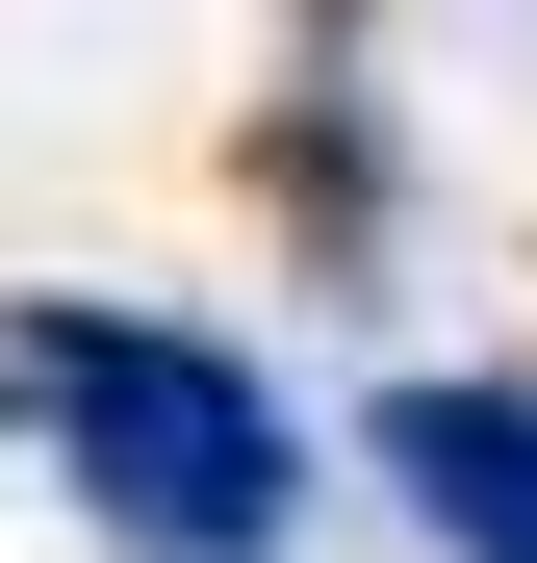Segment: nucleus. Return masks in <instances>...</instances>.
Masks as SVG:
<instances>
[{
    "mask_svg": "<svg viewBox=\"0 0 537 563\" xmlns=\"http://www.w3.org/2000/svg\"><path fill=\"white\" fill-rule=\"evenodd\" d=\"M0 410L52 435V487L128 563H282L307 538V410L231 333H179V308H26L0 333Z\"/></svg>",
    "mask_w": 537,
    "mask_h": 563,
    "instance_id": "f257e3e1",
    "label": "nucleus"
},
{
    "mask_svg": "<svg viewBox=\"0 0 537 563\" xmlns=\"http://www.w3.org/2000/svg\"><path fill=\"white\" fill-rule=\"evenodd\" d=\"M358 461H384L461 563H537V385H384V410H358Z\"/></svg>",
    "mask_w": 537,
    "mask_h": 563,
    "instance_id": "f03ea898",
    "label": "nucleus"
}]
</instances>
